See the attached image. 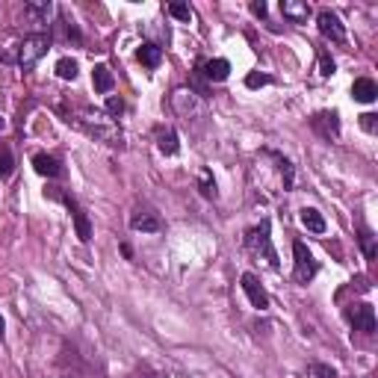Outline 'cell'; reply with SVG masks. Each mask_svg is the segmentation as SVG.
I'll use <instances>...</instances> for the list:
<instances>
[{"label": "cell", "instance_id": "cell-1", "mask_svg": "<svg viewBox=\"0 0 378 378\" xmlns=\"http://www.w3.org/2000/svg\"><path fill=\"white\" fill-rule=\"evenodd\" d=\"M269 233H272V225H269V219H263L261 225L248 228V233H246V248L254 257H263V261L272 269H278V254H275V246H272V236Z\"/></svg>", "mask_w": 378, "mask_h": 378}, {"label": "cell", "instance_id": "cell-2", "mask_svg": "<svg viewBox=\"0 0 378 378\" xmlns=\"http://www.w3.org/2000/svg\"><path fill=\"white\" fill-rule=\"evenodd\" d=\"M45 195L53 198V201H63V204L68 207V213H71V219H74V228H77V236H80V243H92V222H89L86 210L80 207V201H77V198H74L71 192L59 189V187L45 189Z\"/></svg>", "mask_w": 378, "mask_h": 378}, {"label": "cell", "instance_id": "cell-3", "mask_svg": "<svg viewBox=\"0 0 378 378\" xmlns=\"http://www.w3.org/2000/svg\"><path fill=\"white\" fill-rule=\"evenodd\" d=\"M51 48V36L45 33H33L27 36L21 45H18V65H21L24 71H33L38 65V59H42Z\"/></svg>", "mask_w": 378, "mask_h": 378}, {"label": "cell", "instance_id": "cell-4", "mask_svg": "<svg viewBox=\"0 0 378 378\" xmlns=\"http://www.w3.org/2000/svg\"><path fill=\"white\" fill-rule=\"evenodd\" d=\"M293 254H295V266H293L295 284H310L313 278H316V272H320V263H316L313 251H310L302 240H295V243H293Z\"/></svg>", "mask_w": 378, "mask_h": 378}, {"label": "cell", "instance_id": "cell-5", "mask_svg": "<svg viewBox=\"0 0 378 378\" xmlns=\"http://www.w3.org/2000/svg\"><path fill=\"white\" fill-rule=\"evenodd\" d=\"M310 127L316 136H322L325 142H334L337 136H340V112L337 110H322L310 118Z\"/></svg>", "mask_w": 378, "mask_h": 378}, {"label": "cell", "instance_id": "cell-6", "mask_svg": "<svg viewBox=\"0 0 378 378\" xmlns=\"http://www.w3.org/2000/svg\"><path fill=\"white\" fill-rule=\"evenodd\" d=\"M346 320L352 322V328H355V331L375 334V308H372V305H367V302L346 308Z\"/></svg>", "mask_w": 378, "mask_h": 378}, {"label": "cell", "instance_id": "cell-7", "mask_svg": "<svg viewBox=\"0 0 378 378\" xmlns=\"http://www.w3.org/2000/svg\"><path fill=\"white\" fill-rule=\"evenodd\" d=\"M316 24H320V33L325 38H331V42H346V27L340 21V15L331 12V9H320V15H316Z\"/></svg>", "mask_w": 378, "mask_h": 378}, {"label": "cell", "instance_id": "cell-8", "mask_svg": "<svg viewBox=\"0 0 378 378\" xmlns=\"http://www.w3.org/2000/svg\"><path fill=\"white\" fill-rule=\"evenodd\" d=\"M195 71H198V77H204L210 83H222L231 74V63L228 59H201V63L195 65Z\"/></svg>", "mask_w": 378, "mask_h": 378}, {"label": "cell", "instance_id": "cell-9", "mask_svg": "<svg viewBox=\"0 0 378 378\" xmlns=\"http://www.w3.org/2000/svg\"><path fill=\"white\" fill-rule=\"evenodd\" d=\"M243 293L248 295V302H251V308H257V310H266L269 308V295H266V290L261 287V278H257L254 272H246L243 278Z\"/></svg>", "mask_w": 378, "mask_h": 378}, {"label": "cell", "instance_id": "cell-10", "mask_svg": "<svg viewBox=\"0 0 378 378\" xmlns=\"http://www.w3.org/2000/svg\"><path fill=\"white\" fill-rule=\"evenodd\" d=\"M130 228L142 231V233H157V231H163V219L148 207H136L133 216H130Z\"/></svg>", "mask_w": 378, "mask_h": 378}, {"label": "cell", "instance_id": "cell-11", "mask_svg": "<svg viewBox=\"0 0 378 378\" xmlns=\"http://www.w3.org/2000/svg\"><path fill=\"white\" fill-rule=\"evenodd\" d=\"M33 169L42 174V177H48V181H53V177H63L65 174V169H63V163L56 160V157H51V154H33Z\"/></svg>", "mask_w": 378, "mask_h": 378}, {"label": "cell", "instance_id": "cell-12", "mask_svg": "<svg viewBox=\"0 0 378 378\" xmlns=\"http://www.w3.org/2000/svg\"><path fill=\"white\" fill-rule=\"evenodd\" d=\"M281 15L293 24H308L310 4H308V0H281Z\"/></svg>", "mask_w": 378, "mask_h": 378}, {"label": "cell", "instance_id": "cell-13", "mask_svg": "<svg viewBox=\"0 0 378 378\" xmlns=\"http://www.w3.org/2000/svg\"><path fill=\"white\" fill-rule=\"evenodd\" d=\"M51 12H53L51 0H33V4H24V18H30L36 27H45L51 21Z\"/></svg>", "mask_w": 378, "mask_h": 378}, {"label": "cell", "instance_id": "cell-14", "mask_svg": "<svg viewBox=\"0 0 378 378\" xmlns=\"http://www.w3.org/2000/svg\"><path fill=\"white\" fill-rule=\"evenodd\" d=\"M352 98L357 104H372L378 98V86H375L372 77H357V80L352 83Z\"/></svg>", "mask_w": 378, "mask_h": 378}, {"label": "cell", "instance_id": "cell-15", "mask_svg": "<svg viewBox=\"0 0 378 378\" xmlns=\"http://www.w3.org/2000/svg\"><path fill=\"white\" fill-rule=\"evenodd\" d=\"M157 148H160V154H166V157H174L177 151H181L174 127H157Z\"/></svg>", "mask_w": 378, "mask_h": 378}, {"label": "cell", "instance_id": "cell-16", "mask_svg": "<svg viewBox=\"0 0 378 378\" xmlns=\"http://www.w3.org/2000/svg\"><path fill=\"white\" fill-rule=\"evenodd\" d=\"M172 107L181 112L184 118H189L195 110H198V104H195V92L192 89H177L174 95H172Z\"/></svg>", "mask_w": 378, "mask_h": 378}, {"label": "cell", "instance_id": "cell-17", "mask_svg": "<svg viewBox=\"0 0 378 378\" xmlns=\"http://www.w3.org/2000/svg\"><path fill=\"white\" fill-rule=\"evenodd\" d=\"M92 86H95V92H101V95L112 92V86H115L112 71H110L107 65H95V68H92Z\"/></svg>", "mask_w": 378, "mask_h": 378}, {"label": "cell", "instance_id": "cell-18", "mask_svg": "<svg viewBox=\"0 0 378 378\" xmlns=\"http://www.w3.org/2000/svg\"><path fill=\"white\" fill-rule=\"evenodd\" d=\"M357 243H361V251H364L367 261H375V257H378V236L367 225L357 228Z\"/></svg>", "mask_w": 378, "mask_h": 378}, {"label": "cell", "instance_id": "cell-19", "mask_svg": "<svg viewBox=\"0 0 378 378\" xmlns=\"http://www.w3.org/2000/svg\"><path fill=\"white\" fill-rule=\"evenodd\" d=\"M136 56H139V63H142L145 68H157V65L163 63V48H157V45L145 42L142 48L136 51Z\"/></svg>", "mask_w": 378, "mask_h": 378}, {"label": "cell", "instance_id": "cell-20", "mask_svg": "<svg viewBox=\"0 0 378 378\" xmlns=\"http://www.w3.org/2000/svg\"><path fill=\"white\" fill-rule=\"evenodd\" d=\"M302 225L308 231H313V233H325V219H322V213L316 210V207H305L302 210Z\"/></svg>", "mask_w": 378, "mask_h": 378}, {"label": "cell", "instance_id": "cell-21", "mask_svg": "<svg viewBox=\"0 0 378 378\" xmlns=\"http://www.w3.org/2000/svg\"><path fill=\"white\" fill-rule=\"evenodd\" d=\"M56 74L63 77V80H77V74H80V65H77V59L63 56V59L56 63Z\"/></svg>", "mask_w": 378, "mask_h": 378}, {"label": "cell", "instance_id": "cell-22", "mask_svg": "<svg viewBox=\"0 0 378 378\" xmlns=\"http://www.w3.org/2000/svg\"><path fill=\"white\" fill-rule=\"evenodd\" d=\"M198 189H201V195H204V198H210V201L219 195V192H216V181H213L210 169H201V174H198Z\"/></svg>", "mask_w": 378, "mask_h": 378}, {"label": "cell", "instance_id": "cell-23", "mask_svg": "<svg viewBox=\"0 0 378 378\" xmlns=\"http://www.w3.org/2000/svg\"><path fill=\"white\" fill-rule=\"evenodd\" d=\"M305 378H337V369L328 364H310L305 369Z\"/></svg>", "mask_w": 378, "mask_h": 378}, {"label": "cell", "instance_id": "cell-24", "mask_svg": "<svg viewBox=\"0 0 378 378\" xmlns=\"http://www.w3.org/2000/svg\"><path fill=\"white\" fill-rule=\"evenodd\" d=\"M166 12L172 18H177V21H192V6H187V4H169Z\"/></svg>", "mask_w": 378, "mask_h": 378}, {"label": "cell", "instance_id": "cell-25", "mask_svg": "<svg viewBox=\"0 0 378 378\" xmlns=\"http://www.w3.org/2000/svg\"><path fill=\"white\" fill-rule=\"evenodd\" d=\"M316 56H320V74H322V77H331V74L337 71V65H334V59H331L328 48H320V53H316Z\"/></svg>", "mask_w": 378, "mask_h": 378}, {"label": "cell", "instance_id": "cell-26", "mask_svg": "<svg viewBox=\"0 0 378 378\" xmlns=\"http://www.w3.org/2000/svg\"><path fill=\"white\" fill-rule=\"evenodd\" d=\"M12 169H15V160H12V151L4 145L0 148V177H9L12 174Z\"/></svg>", "mask_w": 378, "mask_h": 378}, {"label": "cell", "instance_id": "cell-27", "mask_svg": "<svg viewBox=\"0 0 378 378\" xmlns=\"http://www.w3.org/2000/svg\"><path fill=\"white\" fill-rule=\"evenodd\" d=\"M269 83H272L269 74H257V71H254V74L246 77V86H248V89H261V86H269Z\"/></svg>", "mask_w": 378, "mask_h": 378}, {"label": "cell", "instance_id": "cell-28", "mask_svg": "<svg viewBox=\"0 0 378 378\" xmlns=\"http://www.w3.org/2000/svg\"><path fill=\"white\" fill-rule=\"evenodd\" d=\"M107 112H110L112 118H118V115H122V112H125V101H122V98L110 95V98H107Z\"/></svg>", "mask_w": 378, "mask_h": 378}, {"label": "cell", "instance_id": "cell-29", "mask_svg": "<svg viewBox=\"0 0 378 378\" xmlns=\"http://www.w3.org/2000/svg\"><path fill=\"white\" fill-rule=\"evenodd\" d=\"M361 127H364L367 133H378V115H375V112H364V115H361Z\"/></svg>", "mask_w": 378, "mask_h": 378}, {"label": "cell", "instance_id": "cell-30", "mask_svg": "<svg viewBox=\"0 0 378 378\" xmlns=\"http://www.w3.org/2000/svg\"><path fill=\"white\" fill-rule=\"evenodd\" d=\"M251 12H254L257 18H263V15H266V4H263V0H261V4H251Z\"/></svg>", "mask_w": 378, "mask_h": 378}, {"label": "cell", "instance_id": "cell-31", "mask_svg": "<svg viewBox=\"0 0 378 378\" xmlns=\"http://www.w3.org/2000/svg\"><path fill=\"white\" fill-rule=\"evenodd\" d=\"M4 331H6V322H4V316H0V340H4Z\"/></svg>", "mask_w": 378, "mask_h": 378}]
</instances>
